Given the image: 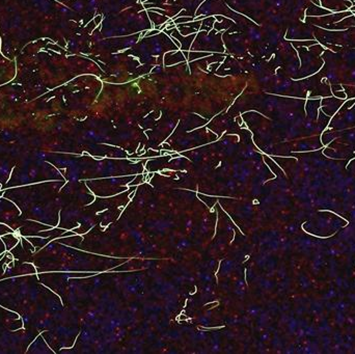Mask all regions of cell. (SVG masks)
I'll return each instance as SVG.
<instances>
[{"mask_svg": "<svg viewBox=\"0 0 355 354\" xmlns=\"http://www.w3.org/2000/svg\"><path fill=\"white\" fill-rule=\"evenodd\" d=\"M324 67L319 71L331 92L344 91L342 85H355V49L342 47L339 52L324 50Z\"/></svg>", "mask_w": 355, "mask_h": 354, "instance_id": "1", "label": "cell"}, {"mask_svg": "<svg viewBox=\"0 0 355 354\" xmlns=\"http://www.w3.org/2000/svg\"><path fill=\"white\" fill-rule=\"evenodd\" d=\"M297 51L301 58V68L294 74V79H300L303 77L312 76L316 73H318L324 64V59L322 58L321 54L324 52V47L319 45V44H315L308 47V50L306 47H296Z\"/></svg>", "mask_w": 355, "mask_h": 354, "instance_id": "2", "label": "cell"}, {"mask_svg": "<svg viewBox=\"0 0 355 354\" xmlns=\"http://www.w3.org/2000/svg\"><path fill=\"white\" fill-rule=\"evenodd\" d=\"M313 32L315 39L322 45L331 44V45L355 49V27H350L345 31H328L314 25Z\"/></svg>", "mask_w": 355, "mask_h": 354, "instance_id": "3", "label": "cell"}, {"mask_svg": "<svg viewBox=\"0 0 355 354\" xmlns=\"http://www.w3.org/2000/svg\"><path fill=\"white\" fill-rule=\"evenodd\" d=\"M351 15H353V13L351 11H348V12H342L339 14H330V15L321 16V17H307L306 16L305 22L308 24H312L315 26L324 27V26L329 25V24L337 23V22H339L342 19L347 18Z\"/></svg>", "mask_w": 355, "mask_h": 354, "instance_id": "4", "label": "cell"}, {"mask_svg": "<svg viewBox=\"0 0 355 354\" xmlns=\"http://www.w3.org/2000/svg\"><path fill=\"white\" fill-rule=\"evenodd\" d=\"M346 100L340 99L337 97H326L321 100V105H322V112L326 114L327 116L331 117L334 116L337 110L345 103Z\"/></svg>", "mask_w": 355, "mask_h": 354, "instance_id": "5", "label": "cell"}, {"mask_svg": "<svg viewBox=\"0 0 355 354\" xmlns=\"http://www.w3.org/2000/svg\"><path fill=\"white\" fill-rule=\"evenodd\" d=\"M355 26V16L351 15L347 18H344L341 22H337V23L334 24H329L324 26V29H328V30H344V29H348L350 27Z\"/></svg>", "mask_w": 355, "mask_h": 354, "instance_id": "6", "label": "cell"}, {"mask_svg": "<svg viewBox=\"0 0 355 354\" xmlns=\"http://www.w3.org/2000/svg\"><path fill=\"white\" fill-rule=\"evenodd\" d=\"M320 105H321L320 98L308 99V101L306 102V114H307V117L310 121L317 120V114H318V109H319Z\"/></svg>", "mask_w": 355, "mask_h": 354, "instance_id": "7", "label": "cell"}, {"mask_svg": "<svg viewBox=\"0 0 355 354\" xmlns=\"http://www.w3.org/2000/svg\"><path fill=\"white\" fill-rule=\"evenodd\" d=\"M331 12L328 11L327 9H322L318 6H315L312 2L308 5L306 9V16L307 17H321V16H326L330 15Z\"/></svg>", "mask_w": 355, "mask_h": 354, "instance_id": "8", "label": "cell"}, {"mask_svg": "<svg viewBox=\"0 0 355 354\" xmlns=\"http://www.w3.org/2000/svg\"><path fill=\"white\" fill-rule=\"evenodd\" d=\"M291 44L294 47H309V46L315 45V44H318V43L316 40H307V41H302V42L294 41Z\"/></svg>", "mask_w": 355, "mask_h": 354, "instance_id": "9", "label": "cell"}, {"mask_svg": "<svg viewBox=\"0 0 355 354\" xmlns=\"http://www.w3.org/2000/svg\"><path fill=\"white\" fill-rule=\"evenodd\" d=\"M344 92L347 95V100L350 99H355V85H347V84H343L342 85Z\"/></svg>", "mask_w": 355, "mask_h": 354, "instance_id": "10", "label": "cell"}, {"mask_svg": "<svg viewBox=\"0 0 355 354\" xmlns=\"http://www.w3.org/2000/svg\"><path fill=\"white\" fill-rule=\"evenodd\" d=\"M332 95H335V97H337V98L347 100V95H346V93H345L344 91H336V92H332Z\"/></svg>", "mask_w": 355, "mask_h": 354, "instance_id": "11", "label": "cell"}, {"mask_svg": "<svg viewBox=\"0 0 355 354\" xmlns=\"http://www.w3.org/2000/svg\"><path fill=\"white\" fill-rule=\"evenodd\" d=\"M310 2H312V3H314L316 6H320L321 5V2H320V0H310Z\"/></svg>", "mask_w": 355, "mask_h": 354, "instance_id": "12", "label": "cell"}, {"mask_svg": "<svg viewBox=\"0 0 355 354\" xmlns=\"http://www.w3.org/2000/svg\"><path fill=\"white\" fill-rule=\"evenodd\" d=\"M350 11H351V12L354 14V12H355V6H352V7L350 8Z\"/></svg>", "mask_w": 355, "mask_h": 354, "instance_id": "13", "label": "cell"}]
</instances>
